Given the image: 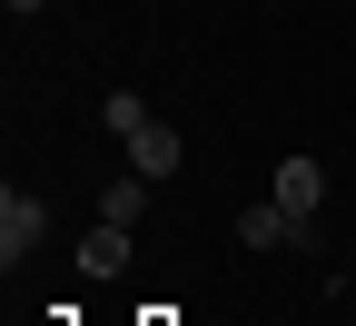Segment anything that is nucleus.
<instances>
[{
    "instance_id": "obj_7",
    "label": "nucleus",
    "mask_w": 356,
    "mask_h": 326,
    "mask_svg": "<svg viewBox=\"0 0 356 326\" xmlns=\"http://www.w3.org/2000/svg\"><path fill=\"white\" fill-rule=\"evenodd\" d=\"M99 129H109L119 149H129V138L149 129V99H139V89H109V99H99Z\"/></svg>"
},
{
    "instance_id": "obj_3",
    "label": "nucleus",
    "mask_w": 356,
    "mask_h": 326,
    "mask_svg": "<svg viewBox=\"0 0 356 326\" xmlns=\"http://www.w3.org/2000/svg\"><path fill=\"white\" fill-rule=\"evenodd\" d=\"M267 198H277V208H297L307 227H317V198H327V168H317V158H277V188H267Z\"/></svg>"
},
{
    "instance_id": "obj_4",
    "label": "nucleus",
    "mask_w": 356,
    "mask_h": 326,
    "mask_svg": "<svg viewBox=\"0 0 356 326\" xmlns=\"http://www.w3.org/2000/svg\"><path fill=\"white\" fill-rule=\"evenodd\" d=\"M178 158H188V149H178L168 119H149L139 138H129V168H139V178H178Z\"/></svg>"
},
{
    "instance_id": "obj_6",
    "label": "nucleus",
    "mask_w": 356,
    "mask_h": 326,
    "mask_svg": "<svg viewBox=\"0 0 356 326\" xmlns=\"http://www.w3.org/2000/svg\"><path fill=\"white\" fill-rule=\"evenodd\" d=\"M149 188H159V178H139V168H119L109 188H99V218H119V227H139V218H149Z\"/></svg>"
},
{
    "instance_id": "obj_2",
    "label": "nucleus",
    "mask_w": 356,
    "mask_h": 326,
    "mask_svg": "<svg viewBox=\"0 0 356 326\" xmlns=\"http://www.w3.org/2000/svg\"><path fill=\"white\" fill-rule=\"evenodd\" d=\"M238 238H248V247H317V227H307L297 208H277V198H257V208L238 218Z\"/></svg>"
},
{
    "instance_id": "obj_5",
    "label": "nucleus",
    "mask_w": 356,
    "mask_h": 326,
    "mask_svg": "<svg viewBox=\"0 0 356 326\" xmlns=\"http://www.w3.org/2000/svg\"><path fill=\"white\" fill-rule=\"evenodd\" d=\"M119 267H129V227H119V218H99V227L79 238V277H119Z\"/></svg>"
},
{
    "instance_id": "obj_9",
    "label": "nucleus",
    "mask_w": 356,
    "mask_h": 326,
    "mask_svg": "<svg viewBox=\"0 0 356 326\" xmlns=\"http://www.w3.org/2000/svg\"><path fill=\"white\" fill-rule=\"evenodd\" d=\"M346 277H356V247H346Z\"/></svg>"
},
{
    "instance_id": "obj_1",
    "label": "nucleus",
    "mask_w": 356,
    "mask_h": 326,
    "mask_svg": "<svg viewBox=\"0 0 356 326\" xmlns=\"http://www.w3.org/2000/svg\"><path fill=\"white\" fill-rule=\"evenodd\" d=\"M40 238H50V208H40L30 188H0V267L20 277V257H30Z\"/></svg>"
},
{
    "instance_id": "obj_8",
    "label": "nucleus",
    "mask_w": 356,
    "mask_h": 326,
    "mask_svg": "<svg viewBox=\"0 0 356 326\" xmlns=\"http://www.w3.org/2000/svg\"><path fill=\"white\" fill-rule=\"evenodd\" d=\"M10 10H20V20H30V10H50V0H10Z\"/></svg>"
}]
</instances>
